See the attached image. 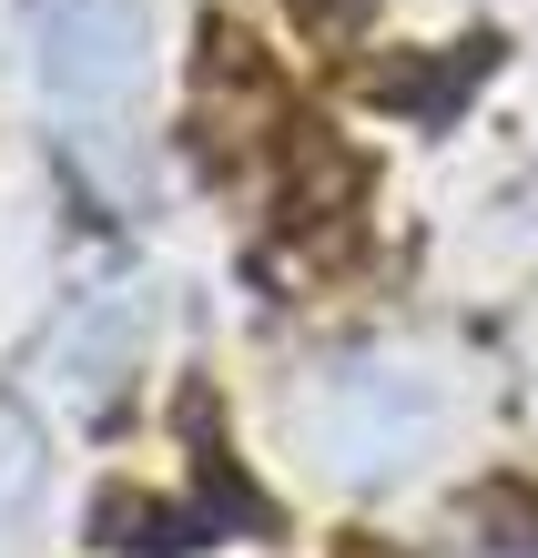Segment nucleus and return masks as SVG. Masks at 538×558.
<instances>
[{
	"mask_svg": "<svg viewBox=\"0 0 538 558\" xmlns=\"http://www.w3.org/2000/svg\"><path fill=\"white\" fill-rule=\"evenodd\" d=\"M153 0H31V72L51 102H122L143 82Z\"/></svg>",
	"mask_w": 538,
	"mask_h": 558,
	"instance_id": "nucleus-2",
	"label": "nucleus"
},
{
	"mask_svg": "<svg viewBox=\"0 0 538 558\" xmlns=\"http://www.w3.org/2000/svg\"><path fill=\"white\" fill-rule=\"evenodd\" d=\"M306 437L325 447L335 477H396L437 437V386L407 376V366H335L315 416H306Z\"/></svg>",
	"mask_w": 538,
	"mask_h": 558,
	"instance_id": "nucleus-1",
	"label": "nucleus"
}]
</instances>
